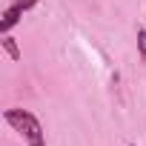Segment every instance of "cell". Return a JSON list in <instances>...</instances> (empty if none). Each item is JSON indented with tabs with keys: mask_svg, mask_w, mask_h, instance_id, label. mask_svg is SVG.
<instances>
[{
	"mask_svg": "<svg viewBox=\"0 0 146 146\" xmlns=\"http://www.w3.org/2000/svg\"><path fill=\"white\" fill-rule=\"evenodd\" d=\"M6 123H12L26 140H29V146H46V140H43V126H40V120L32 115V112H26V109H6Z\"/></svg>",
	"mask_w": 146,
	"mask_h": 146,
	"instance_id": "6da1fadb",
	"label": "cell"
},
{
	"mask_svg": "<svg viewBox=\"0 0 146 146\" xmlns=\"http://www.w3.org/2000/svg\"><path fill=\"white\" fill-rule=\"evenodd\" d=\"M137 49H140V57L146 60V29H137Z\"/></svg>",
	"mask_w": 146,
	"mask_h": 146,
	"instance_id": "277c9868",
	"label": "cell"
},
{
	"mask_svg": "<svg viewBox=\"0 0 146 146\" xmlns=\"http://www.w3.org/2000/svg\"><path fill=\"white\" fill-rule=\"evenodd\" d=\"M32 6H37V0H12L9 3V9L3 12V20H0V29L3 32H9L20 17H23V12L26 9H32Z\"/></svg>",
	"mask_w": 146,
	"mask_h": 146,
	"instance_id": "7a4b0ae2",
	"label": "cell"
},
{
	"mask_svg": "<svg viewBox=\"0 0 146 146\" xmlns=\"http://www.w3.org/2000/svg\"><path fill=\"white\" fill-rule=\"evenodd\" d=\"M3 49H6V54H9L12 60H17V57H20V52H17V46H15V40H12V37H3Z\"/></svg>",
	"mask_w": 146,
	"mask_h": 146,
	"instance_id": "3957f363",
	"label": "cell"
}]
</instances>
